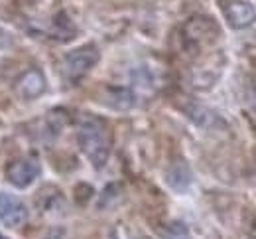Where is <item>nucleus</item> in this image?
Returning <instances> with one entry per match:
<instances>
[{"mask_svg": "<svg viewBox=\"0 0 256 239\" xmlns=\"http://www.w3.org/2000/svg\"><path fill=\"white\" fill-rule=\"evenodd\" d=\"M28 217V209L26 204L14 196V194H6L0 192V221L8 227H18L26 221Z\"/></svg>", "mask_w": 256, "mask_h": 239, "instance_id": "nucleus-4", "label": "nucleus"}, {"mask_svg": "<svg viewBox=\"0 0 256 239\" xmlns=\"http://www.w3.org/2000/svg\"><path fill=\"white\" fill-rule=\"evenodd\" d=\"M166 182H168L170 188H174L176 192H186L193 182L190 166H188L184 160L174 162V164L168 168V172H166Z\"/></svg>", "mask_w": 256, "mask_h": 239, "instance_id": "nucleus-7", "label": "nucleus"}, {"mask_svg": "<svg viewBox=\"0 0 256 239\" xmlns=\"http://www.w3.org/2000/svg\"><path fill=\"white\" fill-rule=\"evenodd\" d=\"M164 237L166 239H190V231L182 221H174L164 229Z\"/></svg>", "mask_w": 256, "mask_h": 239, "instance_id": "nucleus-8", "label": "nucleus"}, {"mask_svg": "<svg viewBox=\"0 0 256 239\" xmlns=\"http://www.w3.org/2000/svg\"><path fill=\"white\" fill-rule=\"evenodd\" d=\"M77 142L81 152L87 156V160L95 168H102L112 148L110 127L98 117H85L77 129Z\"/></svg>", "mask_w": 256, "mask_h": 239, "instance_id": "nucleus-1", "label": "nucleus"}, {"mask_svg": "<svg viewBox=\"0 0 256 239\" xmlns=\"http://www.w3.org/2000/svg\"><path fill=\"white\" fill-rule=\"evenodd\" d=\"M40 176V164L34 158H22V160H14L8 168H6V178L10 184H14L16 188H28L30 184L36 182V178Z\"/></svg>", "mask_w": 256, "mask_h": 239, "instance_id": "nucleus-5", "label": "nucleus"}, {"mask_svg": "<svg viewBox=\"0 0 256 239\" xmlns=\"http://www.w3.org/2000/svg\"><path fill=\"white\" fill-rule=\"evenodd\" d=\"M223 14L228 26L234 30L248 28L256 20V8L246 0H228L223 6Z\"/></svg>", "mask_w": 256, "mask_h": 239, "instance_id": "nucleus-3", "label": "nucleus"}, {"mask_svg": "<svg viewBox=\"0 0 256 239\" xmlns=\"http://www.w3.org/2000/svg\"><path fill=\"white\" fill-rule=\"evenodd\" d=\"M98 50L93 44H85L73 52H69L64 58V64H62V69H64V77L67 81L75 83L79 81L81 77H85L91 69L96 66L98 62Z\"/></svg>", "mask_w": 256, "mask_h": 239, "instance_id": "nucleus-2", "label": "nucleus"}, {"mask_svg": "<svg viewBox=\"0 0 256 239\" xmlns=\"http://www.w3.org/2000/svg\"><path fill=\"white\" fill-rule=\"evenodd\" d=\"M46 91V77L40 69H28L16 83V93L22 99H36Z\"/></svg>", "mask_w": 256, "mask_h": 239, "instance_id": "nucleus-6", "label": "nucleus"}, {"mask_svg": "<svg viewBox=\"0 0 256 239\" xmlns=\"http://www.w3.org/2000/svg\"><path fill=\"white\" fill-rule=\"evenodd\" d=\"M142 239H146V237H142Z\"/></svg>", "mask_w": 256, "mask_h": 239, "instance_id": "nucleus-10", "label": "nucleus"}, {"mask_svg": "<svg viewBox=\"0 0 256 239\" xmlns=\"http://www.w3.org/2000/svg\"><path fill=\"white\" fill-rule=\"evenodd\" d=\"M0 239H6V237H4V235H0Z\"/></svg>", "mask_w": 256, "mask_h": 239, "instance_id": "nucleus-9", "label": "nucleus"}]
</instances>
